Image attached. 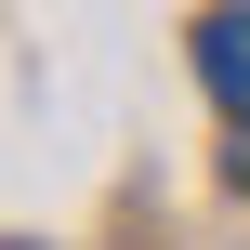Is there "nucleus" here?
I'll return each mask as SVG.
<instances>
[{
    "instance_id": "1",
    "label": "nucleus",
    "mask_w": 250,
    "mask_h": 250,
    "mask_svg": "<svg viewBox=\"0 0 250 250\" xmlns=\"http://www.w3.org/2000/svg\"><path fill=\"white\" fill-rule=\"evenodd\" d=\"M198 79H211V105L250 119V0H224V13L198 26Z\"/></svg>"
}]
</instances>
